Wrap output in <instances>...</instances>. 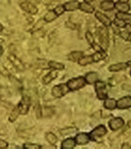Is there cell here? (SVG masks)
Wrapping results in <instances>:
<instances>
[{"label":"cell","instance_id":"obj_1","mask_svg":"<svg viewBox=\"0 0 131 149\" xmlns=\"http://www.w3.org/2000/svg\"><path fill=\"white\" fill-rule=\"evenodd\" d=\"M86 80H85L84 77H79L76 78H72L71 80H69L67 83L68 88H70V90H76L79 88H83L85 85H86Z\"/></svg>","mask_w":131,"mask_h":149},{"label":"cell","instance_id":"obj_2","mask_svg":"<svg viewBox=\"0 0 131 149\" xmlns=\"http://www.w3.org/2000/svg\"><path fill=\"white\" fill-rule=\"evenodd\" d=\"M95 91L97 93V97L100 100H105L107 99V90H106V85L104 82L96 81L95 82Z\"/></svg>","mask_w":131,"mask_h":149},{"label":"cell","instance_id":"obj_3","mask_svg":"<svg viewBox=\"0 0 131 149\" xmlns=\"http://www.w3.org/2000/svg\"><path fill=\"white\" fill-rule=\"evenodd\" d=\"M69 90H70V88H68L67 85L61 84V85L56 86V87H54L52 88V93L55 98H61V97H63L66 93H68Z\"/></svg>","mask_w":131,"mask_h":149},{"label":"cell","instance_id":"obj_4","mask_svg":"<svg viewBox=\"0 0 131 149\" xmlns=\"http://www.w3.org/2000/svg\"><path fill=\"white\" fill-rule=\"evenodd\" d=\"M30 97L28 96H23V98L20 100L19 104V112L22 115H26L28 111V109H30Z\"/></svg>","mask_w":131,"mask_h":149},{"label":"cell","instance_id":"obj_5","mask_svg":"<svg viewBox=\"0 0 131 149\" xmlns=\"http://www.w3.org/2000/svg\"><path fill=\"white\" fill-rule=\"evenodd\" d=\"M100 33H99V40H100V45L101 48L105 51L108 47V33L105 28H100Z\"/></svg>","mask_w":131,"mask_h":149},{"label":"cell","instance_id":"obj_6","mask_svg":"<svg viewBox=\"0 0 131 149\" xmlns=\"http://www.w3.org/2000/svg\"><path fill=\"white\" fill-rule=\"evenodd\" d=\"M19 5H20L21 8L25 10L28 13L36 14L38 12V8L34 5L28 2V0H19Z\"/></svg>","mask_w":131,"mask_h":149},{"label":"cell","instance_id":"obj_7","mask_svg":"<svg viewBox=\"0 0 131 149\" xmlns=\"http://www.w3.org/2000/svg\"><path fill=\"white\" fill-rule=\"evenodd\" d=\"M105 134H106V129H105V126H103V125H100V126L96 127L94 130H93L92 132H91L90 137L93 140H96V139L98 138V137L104 136Z\"/></svg>","mask_w":131,"mask_h":149},{"label":"cell","instance_id":"obj_8","mask_svg":"<svg viewBox=\"0 0 131 149\" xmlns=\"http://www.w3.org/2000/svg\"><path fill=\"white\" fill-rule=\"evenodd\" d=\"M123 125H124V120L120 117L114 118L109 122V127L113 131H117L118 129H120Z\"/></svg>","mask_w":131,"mask_h":149},{"label":"cell","instance_id":"obj_9","mask_svg":"<svg viewBox=\"0 0 131 149\" xmlns=\"http://www.w3.org/2000/svg\"><path fill=\"white\" fill-rule=\"evenodd\" d=\"M117 107L118 109H128L131 107V97H124L117 101Z\"/></svg>","mask_w":131,"mask_h":149},{"label":"cell","instance_id":"obj_10","mask_svg":"<svg viewBox=\"0 0 131 149\" xmlns=\"http://www.w3.org/2000/svg\"><path fill=\"white\" fill-rule=\"evenodd\" d=\"M91 139L90 134H87L85 133H81L76 135L75 137V141H76V144L80 145V146H83V145H86L89 143Z\"/></svg>","mask_w":131,"mask_h":149},{"label":"cell","instance_id":"obj_11","mask_svg":"<svg viewBox=\"0 0 131 149\" xmlns=\"http://www.w3.org/2000/svg\"><path fill=\"white\" fill-rule=\"evenodd\" d=\"M9 60L11 61V63L13 64V65L18 69L19 71H24L25 70V66L22 64V62L18 58L17 56H15L14 54H10L8 56Z\"/></svg>","mask_w":131,"mask_h":149},{"label":"cell","instance_id":"obj_12","mask_svg":"<svg viewBox=\"0 0 131 149\" xmlns=\"http://www.w3.org/2000/svg\"><path fill=\"white\" fill-rule=\"evenodd\" d=\"M95 17H96V19H97L101 22V23H103L105 27H110L111 26L112 22H111L110 19L108 18V17H106L105 14L101 13V12H96Z\"/></svg>","mask_w":131,"mask_h":149},{"label":"cell","instance_id":"obj_13","mask_svg":"<svg viewBox=\"0 0 131 149\" xmlns=\"http://www.w3.org/2000/svg\"><path fill=\"white\" fill-rule=\"evenodd\" d=\"M63 7L65 10L67 11H74L80 8V3L76 0H73V1H69L63 5Z\"/></svg>","mask_w":131,"mask_h":149},{"label":"cell","instance_id":"obj_14","mask_svg":"<svg viewBox=\"0 0 131 149\" xmlns=\"http://www.w3.org/2000/svg\"><path fill=\"white\" fill-rule=\"evenodd\" d=\"M76 146V141L73 138H68L64 140L61 144V148L62 149H72L74 148Z\"/></svg>","mask_w":131,"mask_h":149},{"label":"cell","instance_id":"obj_15","mask_svg":"<svg viewBox=\"0 0 131 149\" xmlns=\"http://www.w3.org/2000/svg\"><path fill=\"white\" fill-rule=\"evenodd\" d=\"M85 37H86V40H87V42H89V44L92 47H94L96 51H103V49H101L99 46H97V45L95 44L94 36L92 35V33H91L90 31H86V33H85Z\"/></svg>","mask_w":131,"mask_h":149},{"label":"cell","instance_id":"obj_16","mask_svg":"<svg viewBox=\"0 0 131 149\" xmlns=\"http://www.w3.org/2000/svg\"><path fill=\"white\" fill-rule=\"evenodd\" d=\"M115 8H117L120 12H128L130 9V6L128 4V2H121L119 1L115 4Z\"/></svg>","mask_w":131,"mask_h":149},{"label":"cell","instance_id":"obj_17","mask_svg":"<svg viewBox=\"0 0 131 149\" xmlns=\"http://www.w3.org/2000/svg\"><path fill=\"white\" fill-rule=\"evenodd\" d=\"M57 74H57V71H52V72H50L48 74H46V76H45L42 78V83L44 85H48L49 83L52 82L54 78H56Z\"/></svg>","mask_w":131,"mask_h":149},{"label":"cell","instance_id":"obj_18","mask_svg":"<svg viewBox=\"0 0 131 149\" xmlns=\"http://www.w3.org/2000/svg\"><path fill=\"white\" fill-rule=\"evenodd\" d=\"M85 80L88 84H94L98 80V74L95 72H90L85 77Z\"/></svg>","mask_w":131,"mask_h":149},{"label":"cell","instance_id":"obj_19","mask_svg":"<svg viewBox=\"0 0 131 149\" xmlns=\"http://www.w3.org/2000/svg\"><path fill=\"white\" fill-rule=\"evenodd\" d=\"M127 67H128L127 64H124V63H118V64L112 65L109 67V71H111V72H118V71L126 69Z\"/></svg>","mask_w":131,"mask_h":149},{"label":"cell","instance_id":"obj_20","mask_svg":"<svg viewBox=\"0 0 131 149\" xmlns=\"http://www.w3.org/2000/svg\"><path fill=\"white\" fill-rule=\"evenodd\" d=\"M100 8L101 9L103 10H112L114 8H115V4H114L111 0H105V1H103L101 4H100Z\"/></svg>","mask_w":131,"mask_h":149},{"label":"cell","instance_id":"obj_21","mask_svg":"<svg viewBox=\"0 0 131 149\" xmlns=\"http://www.w3.org/2000/svg\"><path fill=\"white\" fill-rule=\"evenodd\" d=\"M94 62V57L93 55H87V56H82L81 58L78 60L79 65H89L91 63Z\"/></svg>","mask_w":131,"mask_h":149},{"label":"cell","instance_id":"obj_22","mask_svg":"<svg viewBox=\"0 0 131 149\" xmlns=\"http://www.w3.org/2000/svg\"><path fill=\"white\" fill-rule=\"evenodd\" d=\"M80 9L86 13H93L94 10V7H92L89 3L85 2V1L83 3H80Z\"/></svg>","mask_w":131,"mask_h":149},{"label":"cell","instance_id":"obj_23","mask_svg":"<svg viewBox=\"0 0 131 149\" xmlns=\"http://www.w3.org/2000/svg\"><path fill=\"white\" fill-rule=\"evenodd\" d=\"M116 17L117 19H121L125 22H131V15L128 14L127 12H118Z\"/></svg>","mask_w":131,"mask_h":149},{"label":"cell","instance_id":"obj_24","mask_svg":"<svg viewBox=\"0 0 131 149\" xmlns=\"http://www.w3.org/2000/svg\"><path fill=\"white\" fill-rule=\"evenodd\" d=\"M49 67L52 68L54 70H62L64 69V65L61 64V63L59 62H54V61H50L48 63Z\"/></svg>","mask_w":131,"mask_h":149},{"label":"cell","instance_id":"obj_25","mask_svg":"<svg viewBox=\"0 0 131 149\" xmlns=\"http://www.w3.org/2000/svg\"><path fill=\"white\" fill-rule=\"evenodd\" d=\"M105 107L108 110H114L117 107V101L114 99H105Z\"/></svg>","mask_w":131,"mask_h":149},{"label":"cell","instance_id":"obj_26","mask_svg":"<svg viewBox=\"0 0 131 149\" xmlns=\"http://www.w3.org/2000/svg\"><path fill=\"white\" fill-rule=\"evenodd\" d=\"M46 140L52 146H56L57 142H58V138H57V136L52 133L46 134Z\"/></svg>","mask_w":131,"mask_h":149},{"label":"cell","instance_id":"obj_27","mask_svg":"<svg viewBox=\"0 0 131 149\" xmlns=\"http://www.w3.org/2000/svg\"><path fill=\"white\" fill-rule=\"evenodd\" d=\"M57 17H58V15L55 13V11L50 10V11H49V12H47V14L44 16V20L47 21V22H50V21L54 20Z\"/></svg>","mask_w":131,"mask_h":149},{"label":"cell","instance_id":"obj_28","mask_svg":"<svg viewBox=\"0 0 131 149\" xmlns=\"http://www.w3.org/2000/svg\"><path fill=\"white\" fill-rule=\"evenodd\" d=\"M105 56H106V54H105V53L104 52V50L103 51H97L93 55V57H94V62H98V61H100L102 59L105 58Z\"/></svg>","mask_w":131,"mask_h":149},{"label":"cell","instance_id":"obj_29","mask_svg":"<svg viewBox=\"0 0 131 149\" xmlns=\"http://www.w3.org/2000/svg\"><path fill=\"white\" fill-rule=\"evenodd\" d=\"M20 114V112H19V108H15V109H13V111H12V112L10 113V115H9V121L10 122H15L16 120H17V118L19 117V115Z\"/></svg>","mask_w":131,"mask_h":149},{"label":"cell","instance_id":"obj_30","mask_svg":"<svg viewBox=\"0 0 131 149\" xmlns=\"http://www.w3.org/2000/svg\"><path fill=\"white\" fill-rule=\"evenodd\" d=\"M82 56L83 54L81 52H72V53L69 54V59H71L72 61H78Z\"/></svg>","mask_w":131,"mask_h":149},{"label":"cell","instance_id":"obj_31","mask_svg":"<svg viewBox=\"0 0 131 149\" xmlns=\"http://www.w3.org/2000/svg\"><path fill=\"white\" fill-rule=\"evenodd\" d=\"M64 10H65V8H64L63 6H58V7H56L55 9H54L55 13H56L57 15H58V16H60V15H61V14H63Z\"/></svg>","mask_w":131,"mask_h":149},{"label":"cell","instance_id":"obj_32","mask_svg":"<svg viewBox=\"0 0 131 149\" xmlns=\"http://www.w3.org/2000/svg\"><path fill=\"white\" fill-rule=\"evenodd\" d=\"M25 149H41V146L39 145H34V144H26L24 145Z\"/></svg>","mask_w":131,"mask_h":149},{"label":"cell","instance_id":"obj_33","mask_svg":"<svg viewBox=\"0 0 131 149\" xmlns=\"http://www.w3.org/2000/svg\"><path fill=\"white\" fill-rule=\"evenodd\" d=\"M120 34H121V37L122 38H124L125 40H127V41H128V40H130V34L126 31H123V32H120Z\"/></svg>","mask_w":131,"mask_h":149},{"label":"cell","instance_id":"obj_34","mask_svg":"<svg viewBox=\"0 0 131 149\" xmlns=\"http://www.w3.org/2000/svg\"><path fill=\"white\" fill-rule=\"evenodd\" d=\"M75 128H68L66 130H63L61 131V134H70V133H72V132H75Z\"/></svg>","mask_w":131,"mask_h":149},{"label":"cell","instance_id":"obj_35","mask_svg":"<svg viewBox=\"0 0 131 149\" xmlns=\"http://www.w3.org/2000/svg\"><path fill=\"white\" fill-rule=\"evenodd\" d=\"M7 147H8V143L2 139H0V148H7Z\"/></svg>","mask_w":131,"mask_h":149},{"label":"cell","instance_id":"obj_36","mask_svg":"<svg viewBox=\"0 0 131 149\" xmlns=\"http://www.w3.org/2000/svg\"><path fill=\"white\" fill-rule=\"evenodd\" d=\"M0 73H2L4 76H8V74L7 72V70L5 69L3 65H0Z\"/></svg>","mask_w":131,"mask_h":149},{"label":"cell","instance_id":"obj_37","mask_svg":"<svg viewBox=\"0 0 131 149\" xmlns=\"http://www.w3.org/2000/svg\"><path fill=\"white\" fill-rule=\"evenodd\" d=\"M125 28H126V31H127L130 34V35H131V25L128 24V25L125 26Z\"/></svg>","mask_w":131,"mask_h":149},{"label":"cell","instance_id":"obj_38","mask_svg":"<svg viewBox=\"0 0 131 149\" xmlns=\"http://www.w3.org/2000/svg\"><path fill=\"white\" fill-rule=\"evenodd\" d=\"M128 144H125L124 146H122V148H131V146H128Z\"/></svg>","mask_w":131,"mask_h":149},{"label":"cell","instance_id":"obj_39","mask_svg":"<svg viewBox=\"0 0 131 149\" xmlns=\"http://www.w3.org/2000/svg\"><path fill=\"white\" fill-rule=\"evenodd\" d=\"M3 53H4V50H3V48H2L1 45H0V56H1V55L3 54Z\"/></svg>","mask_w":131,"mask_h":149},{"label":"cell","instance_id":"obj_40","mask_svg":"<svg viewBox=\"0 0 131 149\" xmlns=\"http://www.w3.org/2000/svg\"><path fill=\"white\" fill-rule=\"evenodd\" d=\"M85 2H87V3H91V2H93L94 0H84Z\"/></svg>","mask_w":131,"mask_h":149},{"label":"cell","instance_id":"obj_41","mask_svg":"<svg viewBox=\"0 0 131 149\" xmlns=\"http://www.w3.org/2000/svg\"><path fill=\"white\" fill-rule=\"evenodd\" d=\"M3 31V26L1 25V24H0V32H1Z\"/></svg>","mask_w":131,"mask_h":149},{"label":"cell","instance_id":"obj_42","mask_svg":"<svg viewBox=\"0 0 131 149\" xmlns=\"http://www.w3.org/2000/svg\"><path fill=\"white\" fill-rule=\"evenodd\" d=\"M128 65H131V61H129V62H128Z\"/></svg>","mask_w":131,"mask_h":149},{"label":"cell","instance_id":"obj_43","mask_svg":"<svg viewBox=\"0 0 131 149\" xmlns=\"http://www.w3.org/2000/svg\"><path fill=\"white\" fill-rule=\"evenodd\" d=\"M130 74H131V72H130Z\"/></svg>","mask_w":131,"mask_h":149}]
</instances>
